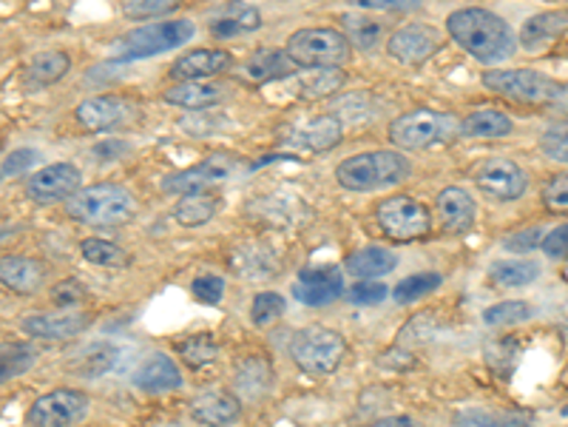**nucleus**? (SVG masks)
Returning <instances> with one entry per match:
<instances>
[{"instance_id": "1a4fd4ad", "label": "nucleus", "mask_w": 568, "mask_h": 427, "mask_svg": "<svg viewBox=\"0 0 568 427\" xmlns=\"http://www.w3.org/2000/svg\"><path fill=\"white\" fill-rule=\"evenodd\" d=\"M375 220H378V228L396 243H412V239H421L432 232L430 209L421 200L407 194L387 196L384 203H378Z\"/></svg>"}, {"instance_id": "603ef678", "label": "nucleus", "mask_w": 568, "mask_h": 427, "mask_svg": "<svg viewBox=\"0 0 568 427\" xmlns=\"http://www.w3.org/2000/svg\"><path fill=\"white\" fill-rule=\"evenodd\" d=\"M541 248L548 259H568V223L557 225L555 232H548L543 237Z\"/></svg>"}, {"instance_id": "b1692460", "label": "nucleus", "mask_w": 568, "mask_h": 427, "mask_svg": "<svg viewBox=\"0 0 568 427\" xmlns=\"http://www.w3.org/2000/svg\"><path fill=\"white\" fill-rule=\"evenodd\" d=\"M344 83L347 75L341 69H305L284 80V91L296 100H321L336 94Z\"/></svg>"}, {"instance_id": "f3484780", "label": "nucleus", "mask_w": 568, "mask_h": 427, "mask_svg": "<svg viewBox=\"0 0 568 427\" xmlns=\"http://www.w3.org/2000/svg\"><path fill=\"white\" fill-rule=\"evenodd\" d=\"M137 114V105L128 103L125 98H112V94H100L89 98L75 109V120L86 132H112L123 126Z\"/></svg>"}, {"instance_id": "20e7f679", "label": "nucleus", "mask_w": 568, "mask_h": 427, "mask_svg": "<svg viewBox=\"0 0 568 427\" xmlns=\"http://www.w3.org/2000/svg\"><path fill=\"white\" fill-rule=\"evenodd\" d=\"M409 177V160L398 151H361L336 169V180L347 191H384Z\"/></svg>"}, {"instance_id": "58836bf2", "label": "nucleus", "mask_w": 568, "mask_h": 427, "mask_svg": "<svg viewBox=\"0 0 568 427\" xmlns=\"http://www.w3.org/2000/svg\"><path fill=\"white\" fill-rule=\"evenodd\" d=\"M441 285H444V277H441V273H435V271L412 273V277H407V280L398 282L396 291H393V296H396L398 305H409V302L430 296L432 291H438Z\"/></svg>"}, {"instance_id": "f704fd0d", "label": "nucleus", "mask_w": 568, "mask_h": 427, "mask_svg": "<svg viewBox=\"0 0 568 427\" xmlns=\"http://www.w3.org/2000/svg\"><path fill=\"white\" fill-rule=\"evenodd\" d=\"M541 266L534 259H498L489 266V280L503 288H523L537 282Z\"/></svg>"}, {"instance_id": "5701e85b", "label": "nucleus", "mask_w": 568, "mask_h": 427, "mask_svg": "<svg viewBox=\"0 0 568 427\" xmlns=\"http://www.w3.org/2000/svg\"><path fill=\"white\" fill-rule=\"evenodd\" d=\"M234 387L242 400L259 402L273 391V364L268 357L248 353L234 364Z\"/></svg>"}, {"instance_id": "f257e3e1", "label": "nucleus", "mask_w": 568, "mask_h": 427, "mask_svg": "<svg viewBox=\"0 0 568 427\" xmlns=\"http://www.w3.org/2000/svg\"><path fill=\"white\" fill-rule=\"evenodd\" d=\"M446 32L461 49L469 52L484 66L503 64L518 52V35L512 26L489 9H455L446 18Z\"/></svg>"}, {"instance_id": "4468645a", "label": "nucleus", "mask_w": 568, "mask_h": 427, "mask_svg": "<svg viewBox=\"0 0 568 427\" xmlns=\"http://www.w3.org/2000/svg\"><path fill=\"white\" fill-rule=\"evenodd\" d=\"M438 49H441V32L430 23H412V26L398 29L387 43L389 57L404 66L427 64Z\"/></svg>"}, {"instance_id": "72a5a7b5", "label": "nucleus", "mask_w": 568, "mask_h": 427, "mask_svg": "<svg viewBox=\"0 0 568 427\" xmlns=\"http://www.w3.org/2000/svg\"><path fill=\"white\" fill-rule=\"evenodd\" d=\"M514 123L509 114L498 109H475L464 117L466 137H480V141H495V137H507L512 134Z\"/></svg>"}, {"instance_id": "13d9d810", "label": "nucleus", "mask_w": 568, "mask_h": 427, "mask_svg": "<svg viewBox=\"0 0 568 427\" xmlns=\"http://www.w3.org/2000/svg\"><path fill=\"white\" fill-rule=\"evenodd\" d=\"M566 98H568V86H566Z\"/></svg>"}, {"instance_id": "c9c22d12", "label": "nucleus", "mask_w": 568, "mask_h": 427, "mask_svg": "<svg viewBox=\"0 0 568 427\" xmlns=\"http://www.w3.org/2000/svg\"><path fill=\"white\" fill-rule=\"evenodd\" d=\"M177 350H180L182 362L191 368H208L219 357V339L214 334H194V337L182 339Z\"/></svg>"}, {"instance_id": "4be33fe9", "label": "nucleus", "mask_w": 568, "mask_h": 427, "mask_svg": "<svg viewBox=\"0 0 568 427\" xmlns=\"http://www.w3.org/2000/svg\"><path fill=\"white\" fill-rule=\"evenodd\" d=\"M46 266L35 257H21V254H9L0 259V282L21 296L37 294L46 282Z\"/></svg>"}, {"instance_id": "6e6d98bb", "label": "nucleus", "mask_w": 568, "mask_h": 427, "mask_svg": "<svg viewBox=\"0 0 568 427\" xmlns=\"http://www.w3.org/2000/svg\"><path fill=\"white\" fill-rule=\"evenodd\" d=\"M370 427H423V425L418 419H412V416H384V419H375Z\"/></svg>"}, {"instance_id": "2f4dec72", "label": "nucleus", "mask_w": 568, "mask_h": 427, "mask_svg": "<svg viewBox=\"0 0 568 427\" xmlns=\"http://www.w3.org/2000/svg\"><path fill=\"white\" fill-rule=\"evenodd\" d=\"M117 359H120L117 345L91 342V345H86V348L80 350L75 359H71L69 368L86 379H98V377H103V373L112 371L114 364H117Z\"/></svg>"}, {"instance_id": "9b49d317", "label": "nucleus", "mask_w": 568, "mask_h": 427, "mask_svg": "<svg viewBox=\"0 0 568 427\" xmlns=\"http://www.w3.org/2000/svg\"><path fill=\"white\" fill-rule=\"evenodd\" d=\"M475 186L484 191L486 196L500 200V203H512L520 200L529 189L526 171L520 169L518 162L503 160V157H492V160H484L475 169Z\"/></svg>"}, {"instance_id": "a211bd4d", "label": "nucleus", "mask_w": 568, "mask_h": 427, "mask_svg": "<svg viewBox=\"0 0 568 427\" xmlns=\"http://www.w3.org/2000/svg\"><path fill=\"white\" fill-rule=\"evenodd\" d=\"M91 323V314L86 311H43L29 314L23 319V330L35 339H71L83 334Z\"/></svg>"}, {"instance_id": "7c9ffc66", "label": "nucleus", "mask_w": 568, "mask_h": 427, "mask_svg": "<svg viewBox=\"0 0 568 427\" xmlns=\"http://www.w3.org/2000/svg\"><path fill=\"white\" fill-rule=\"evenodd\" d=\"M223 209V200L211 191H202V194H188L182 196L177 209H173V220L182 225V228H200V225L211 223V220L219 214Z\"/></svg>"}, {"instance_id": "39448f33", "label": "nucleus", "mask_w": 568, "mask_h": 427, "mask_svg": "<svg viewBox=\"0 0 568 427\" xmlns=\"http://www.w3.org/2000/svg\"><path fill=\"white\" fill-rule=\"evenodd\" d=\"M196 26L185 18L180 21H160L148 23V26H137L132 32H125L117 43L112 46V57L120 64L128 60H146V57H157L168 49H180L194 37Z\"/></svg>"}, {"instance_id": "ea45409f", "label": "nucleus", "mask_w": 568, "mask_h": 427, "mask_svg": "<svg viewBox=\"0 0 568 427\" xmlns=\"http://www.w3.org/2000/svg\"><path fill=\"white\" fill-rule=\"evenodd\" d=\"M80 254H83L86 262L91 266H103V268H123L128 266V254L123 251L120 246L109 243V239L100 237H89L80 243Z\"/></svg>"}, {"instance_id": "f03ea898", "label": "nucleus", "mask_w": 568, "mask_h": 427, "mask_svg": "<svg viewBox=\"0 0 568 427\" xmlns=\"http://www.w3.org/2000/svg\"><path fill=\"white\" fill-rule=\"evenodd\" d=\"M66 214L75 223L94 225V228L125 225L137 217V196L120 182H98L77 191L66 203Z\"/></svg>"}, {"instance_id": "37998d69", "label": "nucleus", "mask_w": 568, "mask_h": 427, "mask_svg": "<svg viewBox=\"0 0 568 427\" xmlns=\"http://www.w3.org/2000/svg\"><path fill=\"white\" fill-rule=\"evenodd\" d=\"M529 316H532V308H529L526 302L512 300V302H498L492 308L484 311V323L486 325H518V323H526Z\"/></svg>"}, {"instance_id": "864d4df0", "label": "nucleus", "mask_w": 568, "mask_h": 427, "mask_svg": "<svg viewBox=\"0 0 568 427\" xmlns=\"http://www.w3.org/2000/svg\"><path fill=\"white\" fill-rule=\"evenodd\" d=\"M543 237H546V234H543L541 228H526V232H520V234H514V237L503 239V248H512V251H518V254H529L541 246Z\"/></svg>"}, {"instance_id": "dca6fc26", "label": "nucleus", "mask_w": 568, "mask_h": 427, "mask_svg": "<svg viewBox=\"0 0 568 427\" xmlns=\"http://www.w3.org/2000/svg\"><path fill=\"white\" fill-rule=\"evenodd\" d=\"M341 137H344V126H341V120L333 117V114H316V117L305 120V123L284 128V143L287 146L313 151V155H321V151L336 148L341 143Z\"/></svg>"}, {"instance_id": "0eeeda50", "label": "nucleus", "mask_w": 568, "mask_h": 427, "mask_svg": "<svg viewBox=\"0 0 568 427\" xmlns=\"http://www.w3.org/2000/svg\"><path fill=\"white\" fill-rule=\"evenodd\" d=\"M484 86L520 105H548L566 94V86L534 69L484 71Z\"/></svg>"}, {"instance_id": "2eb2a0df", "label": "nucleus", "mask_w": 568, "mask_h": 427, "mask_svg": "<svg viewBox=\"0 0 568 427\" xmlns=\"http://www.w3.org/2000/svg\"><path fill=\"white\" fill-rule=\"evenodd\" d=\"M341 294H344V277H341V268L336 266L305 268L298 273V280L293 282V296L302 305H310V308L330 305Z\"/></svg>"}, {"instance_id": "9d476101", "label": "nucleus", "mask_w": 568, "mask_h": 427, "mask_svg": "<svg viewBox=\"0 0 568 427\" xmlns=\"http://www.w3.org/2000/svg\"><path fill=\"white\" fill-rule=\"evenodd\" d=\"M89 414V396L71 387L43 393L35 405L29 407V425L32 427H75Z\"/></svg>"}, {"instance_id": "3c124183", "label": "nucleus", "mask_w": 568, "mask_h": 427, "mask_svg": "<svg viewBox=\"0 0 568 427\" xmlns=\"http://www.w3.org/2000/svg\"><path fill=\"white\" fill-rule=\"evenodd\" d=\"M347 300L353 305H382L387 300V285L384 282H359L347 291Z\"/></svg>"}, {"instance_id": "ddd939ff", "label": "nucleus", "mask_w": 568, "mask_h": 427, "mask_svg": "<svg viewBox=\"0 0 568 427\" xmlns=\"http://www.w3.org/2000/svg\"><path fill=\"white\" fill-rule=\"evenodd\" d=\"M80 186H83V171L77 169L75 162H55V166L37 171L26 182V196L41 205L60 203V200L69 203L71 196L80 191Z\"/></svg>"}, {"instance_id": "423d86ee", "label": "nucleus", "mask_w": 568, "mask_h": 427, "mask_svg": "<svg viewBox=\"0 0 568 427\" xmlns=\"http://www.w3.org/2000/svg\"><path fill=\"white\" fill-rule=\"evenodd\" d=\"M284 52L296 64V69H339L350 60L353 46L339 29L313 26L293 32Z\"/></svg>"}, {"instance_id": "8fccbe9b", "label": "nucleus", "mask_w": 568, "mask_h": 427, "mask_svg": "<svg viewBox=\"0 0 568 427\" xmlns=\"http://www.w3.org/2000/svg\"><path fill=\"white\" fill-rule=\"evenodd\" d=\"M191 294L200 302H205V305H219V300H223L225 294V280L223 277H216V273H205V277L194 280Z\"/></svg>"}, {"instance_id": "412c9836", "label": "nucleus", "mask_w": 568, "mask_h": 427, "mask_svg": "<svg viewBox=\"0 0 568 427\" xmlns=\"http://www.w3.org/2000/svg\"><path fill=\"white\" fill-rule=\"evenodd\" d=\"M435 209L444 232L450 234H469L475 217H478V205H475L469 191L461 189V186H450V189L441 191L435 196Z\"/></svg>"}, {"instance_id": "79ce46f5", "label": "nucleus", "mask_w": 568, "mask_h": 427, "mask_svg": "<svg viewBox=\"0 0 568 427\" xmlns=\"http://www.w3.org/2000/svg\"><path fill=\"white\" fill-rule=\"evenodd\" d=\"M284 311H287V302H284L282 294H276V291H262V294L253 296L250 319H253V325H259V328H268V325L276 323L279 316H284Z\"/></svg>"}, {"instance_id": "6ab92c4d", "label": "nucleus", "mask_w": 568, "mask_h": 427, "mask_svg": "<svg viewBox=\"0 0 568 427\" xmlns=\"http://www.w3.org/2000/svg\"><path fill=\"white\" fill-rule=\"evenodd\" d=\"M191 419L205 427H230L242 416V402L228 391H202L191 400Z\"/></svg>"}, {"instance_id": "c03bdc74", "label": "nucleus", "mask_w": 568, "mask_h": 427, "mask_svg": "<svg viewBox=\"0 0 568 427\" xmlns=\"http://www.w3.org/2000/svg\"><path fill=\"white\" fill-rule=\"evenodd\" d=\"M541 148L543 155L552 157V160L568 162V120L552 123V126L541 134Z\"/></svg>"}, {"instance_id": "c85d7f7f", "label": "nucleus", "mask_w": 568, "mask_h": 427, "mask_svg": "<svg viewBox=\"0 0 568 427\" xmlns=\"http://www.w3.org/2000/svg\"><path fill=\"white\" fill-rule=\"evenodd\" d=\"M225 89L219 83H205V80H194V83H177L171 89L162 91V100L168 105H180V109H211V105L223 103Z\"/></svg>"}, {"instance_id": "4d7b16f0", "label": "nucleus", "mask_w": 568, "mask_h": 427, "mask_svg": "<svg viewBox=\"0 0 568 427\" xmlns=\"http://www.w3.org/2000/svg\"><path fill=\"white\" fill-rule=\"evenodd\" d=\"M361 9H384V12H393V9H412L416 3H396V0H361Z\"/></svg>"}, {"instance_id": "393cba45", "label": "nucleus", "mask_w": 568, "mask_h": 427, "mask_svg": "<svg viewBox=\"0 0 568 427\" xmlns=\"http://www.w3.org/2000/svg\"><path fill=\"white\" fill-rule=\"evenodd\" d=\"M296 64H293L284 49H259L242 64V78L250 83H284L287 78L296 75Z\"/></svg>"}, {"instance_id": "e433bc0d", "label": "nucleus", "mask_w": 568, "mask_h": 427, "mask_svg": "<svg viewBox=\"0 0 568 427\" xmlns=\"http://www.w3.org/2000/svg\"><path fill=\"white\" fill-rule=\"evenodd\" d=\"M230 266L245 273V280H264V277H271L276 271V262H273L271 254H264L262 246H245L242 251L234 254Z\"/></svg>"}, {"instance_id": "a878e982", "label": "nucleus", "mask_w": 568, "mask_h": 427, "mask_svg": "<svg viewBox=\"0 0 568 427\" xmlns=\"http://www.w3.org/2000/svg\"><path fill=\"white\" fill-rule=\"evenodd\" d=\"M134 385L146 393H171L182 387V373L171 357L166 353H151L139 362L134 371Z\"/></svg>"}, {"instance_id": "de8ad7c7", "label": "nucleus", "mask_w": 568, "mask_h": 427, "mask_svg": "<svg viewBox=\"0 0 568 427\" xmlns=\"http://www.w3.org/2000/svg\"><path fill=\"white\" fill-rule=\"evenodd\" d=\"M541 200L543 205H546V211H552V214H568V171L555 175L543 186Z\"/></svg>"}, {"instance_id": "a18cd8bd", "label": "nucleus", "mask_w": 568, "mask_h": 427, "mask_svg": "<svg viewBox=\"0 0 568 427\" xmlns=\"http://www.w3.org/2000/svg\"><path fill=\"white\" fill-rule=\"evenodd\" d=\"M177 7L180 3H173V0H132V3H123V14L132 21H151V18L173 14Z\"/></svg>"}, {"instance_id": "49530a36", "label": "nucleus", "mask_w": 568, "mask_h": 427, "mask_svg": "<svg viewBox=\"0 0 568 427\" xmlns=\"http://www.w3.org/2000/svg\"><path fill=\"white\" fill-rule=\"evenodd\" d=\"M86 300H89V291L80 285V280H60L52 288V302L57 311H80Z\"/></svg>"}, {"instance_id": "473e14b6", "label": "nucleus", "mask_w": 568, "mask_h": 427, "mask_svg": "<svg viewBox=\"0 0 568 427\" xmlns=\"http://www.w3.org/2000/svg\"><path fill=\"white\" fill-rule=\"evenodd\" d=\"M262 26V12L257 7H230L223 14H216L211 23L214 37H239L250 35Z\"/></svg>"}, {"instance_id": "cd10ccee", "label": "nucleus", "mask_w": 568, "mask_h": 427, "mask_svg": "<svg viewBox=\"0 0 568 427\" xmlns=\"http://www.w3.org/2000/svg\"><path fill=\"white\" fill-rule=\"evenodd\" d=\"M71 69V57L60 49H46L37 52L32 60H29L26 71H23V83L26 89H46V86L60 83Z\"/></svg>"}, {"instance_id": "7ed1b4c3", "label": "nucleus", "mask_w": 568, "mask_h": 427, "mask_svg": "<svg viewBox=\"0 0 568 427\" xmlns=\"http://www.w3.org/2000/svg\"><path fill=\"white\" fill-rule=\"evenodd\" d=\"M389 143L404 151H423V148L450 146L464 137V120L452 112L435 109H416L389 123Z\"/></svg>"}, {"instance_id": "c756f323", "label": "nucleus", "mask_w": 568, "mask_h": 427, "mask_svg": "<svg viewBox=\"0 0 568 427\" xmlns=\"http://www.w3.org/2000/svg\"><path fill=\"white\" fill-rule=\"evenodd\" d=\"M344 266L347 271L353 273V277H359L361 282H373L375 277H384V273L393 271V268L398 266V257L382 246H367L361 248V251L350 254Z\"/></svg>"}, {"instance_id": "09e8293b", "label": "nucleus", "mask_w": 568, "mask_h": 427, "mask_svg": "<svg viewBox=\"0 0 568 427\" xmlns=\"http://www.w3.org/2000/svg\"><path fill=\"white\" fill-rule=\"evenodd\" d=\"M461 427H534L529 425L526 419H520V416H500V414H464L457 419Z\"/></svg>"}, {"instance_id": "bb28decb", "label": "nucleus", "mask_w": 568, "mask_h": 427, "mask_svg": "<svg viewBox=\"0 0 568 427\" xmlns=\"http://www.w3.org/2000/svg\"><path fill=\"white\" fill-rule=\"evenodd\" d=\"M568 32V9H557V12H541L529 18L520 29L518 43L529 52L546 49L548 43H555L557 37Z\"/></svg>"}, {"instance_id": "6e6552de", "label": "nucleus", "mask_w": 568, "mask_h": 427, "mask_svg": "<svg viewBox=\"0 0 568 427\" xmlns=\"http://www.w3.org/2000/svg\"><path fill=\"white\" fill-rule=\"evenodd\" d=\"M291 357L293 362L305 373H333L347 357V342L339 330L321 328V325H310L293 334L291 339Z\"/></svg>"}, {"instance_id": "a19ab883", "label": "nucleus", "mask_w": 568, "mask_h": 427, "mask_svg": "<svg viewBox=\"0 0 568 427\" xmlns=\"http://www.w3.org/2000/svg\"><path fill=\"white\" fill-rule=\"evenodd\" d=\"M37 362V350L32 345H14L0 353V385L9 379L26 373Z\"/></svg>"}, {"instance_id": "5fc2aeb1", "label": "nucleus", "mask_w": 568, "mask_h": 427, "mask_svg": "<svg viewBox=\"0 0 568 427\" xmlns=\"http://www.w3.org/2000/svg\"><path fill=\"white\" fill-rule=\"evenodd\" d=\"M35 162H37V151H32V148H21V151H12V155H9V160L3 162V169H0V177L21 175V171L32 169Z\"/></svg>"}, {"instance_id": "f8f14e48", "label": "nucleus", "mask_w": 568, "mask_h": 427, "mask_svg": "<svg viewBox=\"0 0 568 427\" xmlns=\"http://www.w3.org/2000/svg\"><path fill=\"white\" fill-rule=\"evenodd\" d=\"M236 175V160L230 157H211V160H202L191 169H182L177 175L166 177L162 180V191L166 194H202V191H211L214 186H223L230 177Z\"/></svg>"}, {"instance_id": "aec40b11", "label": "nucleus", "mask_w": 568, "mask_h": 427, "mask_svg": "<svg viewBox=\"0 0 568 427\" xmlns=\"http://www.w3.org/2000/svg\"><path fill=\"white\" fill-rule=\"evenodd\" d=\"M234 66V57L225 49H194L188 55L177 57L171 66V78H177L180 83H194V80L216 78Z\"/></svg>"}, {"instance_id": "4c0bfd02", "label": "nucleus", "mask_w": 568, "mask_h": 427, "mask_svg": "<svg viewBox=\"0 0 568 427\" xmlns=\"http://www.w3.org/2000/svg\"><path fill=\"white\" fill-rule=\"evenodd\" d=\"M341 23L347 26V41H350V46H359V49L370 52L382 41V23L373 21L370 14H344Z\"/></svg>"}]
</instances>
